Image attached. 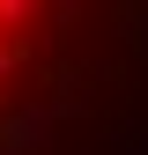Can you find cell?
<instances>
[{
    "label": "cell",
    "mask_w": 148,
    "mask_h": 155,
    "mask_svg": "<svg viewBox=\"0 0 148 155\" xmlns=\"http://www.w3.org/2000/svg\"><path fill=\"white\" fill-rule=\"evenodd\" d=\"M0 155H148V0H0Z\"/></svg>",
    "instance_id": "obj_1"
}]
</instances>
